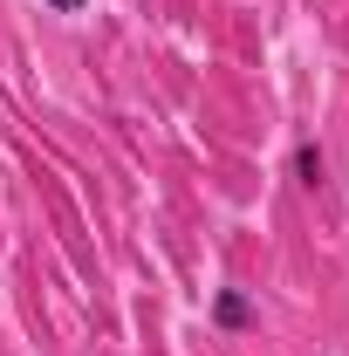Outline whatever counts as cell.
Here are the masks:
<instances>
[{
	"mask_svg": "<svg viewBox=\"0 0 349 356\" xmlns=\"http://www.w3.org/2000/svg\"><path fill=\"white\" fill-rule=\"evenodd\" d=\"M48 7H55V14H62V0H48Z\"/></svg>",
	"mask_w": 349,
	"mask_h": 356,
	"instance_id": "cell-3",
	"label": "cell"
},
{
	"mask_svg": "<svg viewBox=\"0 0 349 356\" xmlns=\"http://www.w3.org/2000/svg\"><path fill=\"white\" fill-rule=\"evenodd\" d=\"M295 178H302L308 192H322V185H329V158H322V144H315V137L295 144Z\"/></svg>",
	"mask_w": 349,
	"mask_h": 356,
	"instance_id": "cell-1",
	"label": "cell"
},
{
	"mask_svg": "<svg viewBox=\"0 0 349 356\" xmlns=\"http://www.w3.org/2000/svg\"><path fill=\"white\" fill-rule=\"evenodd\" d=\"M213 322H219V329H247V322H254V309H247V295H240V288H226V295L213 302Z\"/></svg>",
	"mask_w": 349,
	"mask_h": 356,
	"instance_id": "cell-2",
	"label": "cell"
}]
</instances>
